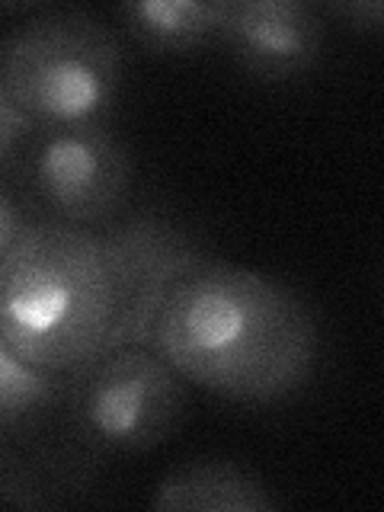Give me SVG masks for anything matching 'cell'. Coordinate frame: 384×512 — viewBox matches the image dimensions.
<instances>
[{"label":"cell","instance_id":"13","mask_svg":"<svg viewBox=\"0 0 384 512\" xmlns=\"http://www.w3.org/2000/svg\"><path fill=\"white\" fill-rule=\"evenodd\" d=\"M23 234V218L20 208L13 205V199L7 192H0V260L7 256V250L13 247V240Z\"/></svg>","mask_w":384,"mask_h":512},{"label":"cell","instance_id":"1","mask_svg":"<svg viewBox=\"0 0 384 512\" xmlns=\"http://www.w3.org/2000/svg\"><path fill=\"white\" fill-rule=\"evenodd\" d=\"M151 346L176 375L237 404H272L311 381L320 333L285 282L231 263H202L176 282Z\"/></svg>","mask_w":384,"mask_h":512},{"label":"cell","instance_id":"6","mask_svg":"<svg viewBox=\"0 0 384 512\" xmlns=\"http://www.w3.org/2000/svg\"><path fill=\"white\" fill-rule=\"evenodd\" d=\"M125 269V317L119 324L112 349L122 346H151L157 314L167 295L183 276L205 263V256L192 247V240L167 218L141 215L109 231ZM109 349V352H112Z\"/></svg>","mask_w":384,"mask_h":512},{"label":"cell","instance_id":"4","mask_svg":"<svg viewBox=\"0 0 384 512\" xmlns=\"http://www.w3.org/2000/svg\"><path fill=\"white\" fill-rule=\"evenodd\" d=\"M77 394L84 432L106 448L144 452L164 445L183 423L180 375L148 346H122L93 359Z\"/></svg>","mask_w":384,"mask_h":512},{"label":"cell","instance_id":"12","mask_svg":"<svg viewBox=\"0 0 384 512\" xmlns=\"http://www.w3.org/2000/svg\"><path fill=\"white\" fill-rule=\"evenodd\" d=\"M29 116L13 103V96L4 84V74H0V164L20 148L23 135L29 132Z\"/></svg>","mask_w":384,"mask_h":512},{"label":"cell","instance_id":"10","mask_svg":"<svg viewBox=\"0 0 384 512\" xmlns=\"http://www.w3.org/2000/svg\"><path fill=\"white\" fill-rule=\"evenodd\" d=\"M58 391V375L26 362L0 336V432L23 426Z\"/></svg>","mask_w":384,"mask_h":512},{"label":"cell","instance_id":"11","mask_svg":"<svg viewBox=\"0 0 384 512\" xmlns=\"http://www.w3.org/2000/svg\"><path fill=\"white\" fill-rule=\"evenodd\" d=\"M52 500L42 493V484L32 477L29 468L16 464L13 458H0V506H23L42 509Z\"/></svg>","mask_w":384,"mask_h":512},{"label":"cell","instance_id":"5","mask_svg":"<svg viewBox=\"0 0 384 512\" xmlns=\"http://www.w3.org/2000/svg\"><path fill=\"white\" fill-rule=\"evenodd\" d=\"M32 183L61 221L84 228L122 208L132 154L103 122L52 128L32 157Z\"/></svg>","mask_w":384,"mask_h":512},{"label":"cell","instance_id":"7","mask_svg":"<svg viewBox=\"0 0 384 512\" xmlns=\"http://www.w3.org/2000/svg\"><path fill=\"white\" fill-rule=\"evenodd\" d=\"M218 39L256 80H292L324 52V20L301 0H228Z\"/></svg>","mask_w":384,"mask_h":512},{"label":"cell","instance_id":"3","mask_svg":"<svg viewBox=\"0 0 384 512\" xmlns=\"http://www.w3.org/2000/svg\"><path fill=\"white\" fill-rule=\"evenodd\" d=\"M122 45L87 10H48L0 45V74L29 122H100L122 87Z\"/></svg>","mask_w":384,"mask_h":512},{"label":"cell","instance_id":"9","mask_svg":"<svg viewBox=\"0 0 384 512\" xmlns=\"http://www.w3.org/2000/svg\"><path fill=\"white\" fill-rule=\"evenodd\" d=\"M228 0H138L116 7V16L138 45L157 55H186L218 36Z\"/></svg>","mask_w":384,"mask_h":512},{"label":"cell","instance_id":"8","mask_svg":"<svg viewBox=\"0 0 384 512\" xmlns=\"http://www.w3.org/2000/svg\"><path fill=\"white\" fill-rule=\"evenodd\" d=\"M151 506L157 512H272L279 500L234 461H192L160 480Z\"/></svg>","mask_w":384,"mask_h":512},{"label":"cell","instance_id":"2","mask_svg":"<svg viewBox=\"0 0 384 512\" xmlns=\"http://www.w3.org/2000/svg\"><path fill=\"white\" fill-rule=\"evenodd\" d=\"M125 304V269L109 234L32 224L0 260V336L45 372H77L106 356Z\"/></svg>","mask_w":384,"mask_h":512},{"label":"cell","instance_id":"14","mask_svg":"<svg viewBox=\"0 0 384 512\" xmlns=\"http://www.w3.org/2000/svg\"><path fill=\"white\" fill-rule=\"evenodd\" d=\"M333 10L349 16L352 23H359L365 29H378L381 20H384V7L378 4V0H362V4H340V7H333Z\"/></svg>","mask_w":384,"mask_h":512}]
</instances>
